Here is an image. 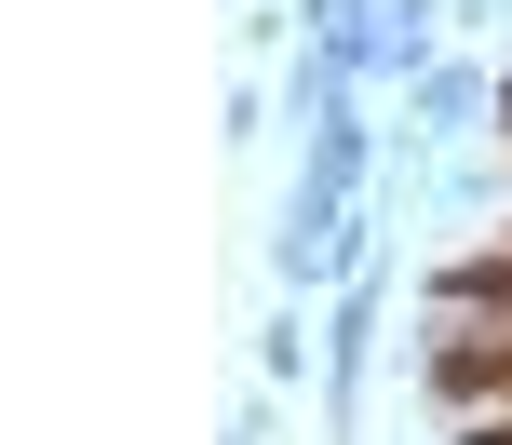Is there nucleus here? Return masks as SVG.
I'll use <instances>...</instances> for the list:
<instances>
[{"label": "nucleus", "instance_id": "1", "mask_svg": "<svg viewBox=\"0 0 512 445\" xmlns=\"http://www.w3.org/2000/svg\"><path fill=\"white\" fill-rule=\"evenodd\" d=\"M445 297H459V311H512V257H459Z\"/></svg>", "mask_w": 512, "mask_h": 445}, {"label": "nucleus", "instance_id": "2", "mask_svg": "<svg viewBox=\"0 0 512 445\" xmlns=\"http://www.w3.org/2000/svg\"><path fill=\"white\" fill-rule=\"evenodd\" d=\"M472 445H512V419H486V432H472Z\"/></svg>", "mask_w": 512, "mask_h": 445}]
</instances>
